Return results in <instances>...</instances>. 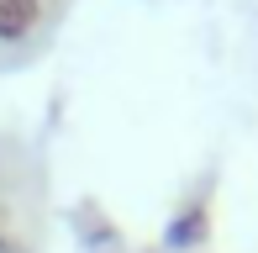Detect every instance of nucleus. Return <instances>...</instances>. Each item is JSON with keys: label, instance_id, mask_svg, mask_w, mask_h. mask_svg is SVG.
Returning a JSON list of instances; mask_svg holds the SVG:
<instances>
[{"label": "nucleus", "instance_id": "f257e3e1", "mask_svg": "<svg viewBox=\"0 0 258 253\" xmlns=\"http://www.w3.org/2000/svg\"><path fill=\"white\" fill-rule=\"evenodd\" d=\"M37 21H42V0H0V42L32 37Z\"/></svg>", "mask_w": 258, "mask_h": 253}, {"label": "nucleus", "instance_id": "f03ea898", "mask_svg": "<svg viewBox=\"0 0 258 253\" xmlns=\"http://www.w3.org/2000/svg\"><path fill=\"white\" fill-rule=\"evenodd\" d=\"M195 243H206V216H201V206H190V211H179L169 222V248H195Z\"/></svg>", "mask_w": 258, "mask_h": 253}]
</instances>
